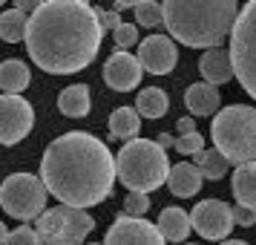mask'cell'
Masks as SVG:
<instances>
[{
    "label": "cell",
    "mask_w": 256,
    "mask_h": 245,
    "mask_svg": "<svg viewBox=\"0 0 256 245\" xmlns=\"http://www.w3.org/2000/svg\"><path fill=\"white\" fill-rule=\"evenodd\" d=\"M230 67L242 90L256 101V0H248L230 29Z\"/></svg>",
    "instance_id": "6"
},
{
    "label": "cell",
    "mask_w": 256,
    "mask_h": 245,
    "mask_svg": "<svg viewBox=\"0 0 256 245\" xmlns=\"http://www.w3.org/2000/svg\"><path fill=\"white\" fill-rule=\"evenodd\" d=\"M3 245H40V242H38L35 228H29V225H20V228L9 231V236H6V242H3Z\"/></svg>",
    "instance_id": "29"
},
{
    "label": "cell",
    "mask_w": 256,
    "mask_h": 245,
    "mask_svg": "<svg viewBox=\"0 0 256 245\" xmlns=\"http://www.w3.org/2000/svg\"><path fill=\"white\" fill-rule=\"evenodd\" d=\"M222 245H248L244 239H222Z\"/></svg>",
    "instance_id": "36"
},
{
    "label": "cell",
    "mask_w": 256,
    "mask_h": 245,
    "mask_svg": "<svg viewBox=\"0 0 256 245\" xmlns=\"http://www.w3.org/2000/svg\"><path fill=\"white\" fill-rule=\"evenodd\" d=\"M84 245H98V242H84Z\"/></svg>",
    "instance_id": "39"
},
{
    "label": "cell",
    "mask_w": 256,
    "mask_h": 245,
    "mask_svg": "<svg viewBox=\"0 0 256 245\" xmlns=\"http://www.w3.org/2000/svg\"><path fill=\"white\" fill-rule=\"evenodd\" d=\"M147 210H150L147 193H132V190H130V196L124 199V213H127V216H144Z\"/></svg>",
    "instance_id": "28"
},
{
    "label": "cell",
    "mask_w": 256,
    "mask_h": 245,
    "mask_svg": "<svg viewBox=\"0 0 256 245\" xmlns=\"http://www.w3.org/2000/svg\"><path fill=\"white\" fill-rule=\"evenodd\" d=\"M92 228V216L86 210L70 208V205L49 208L35 219V233L40 245H84L86 233Z\"/></svg>",
    "instance_id": "7"
},
{
    "label": "cell",
    "mask_w": 256,
    "mask_h": 245,
    "mask_svg": "<svg viewBox=\"0 0 256 245\" xmlns=\"http://www.w3.org/2000/svg\"><path fill=\"white\" fill-rule=\"evenodd\" d=\"M58 110L70 118H81L90 113V87L86 84H75V87H66L60 90L58 95Z\"/></svg>",
    "instance_id": "20"
},
{
    "label": "cell",
    "mask_w": 256,
    "mask_h": 245,
    "mask_svg": "<svg viewBox=\"0 0 256 245\" xmlns=\"http://www.w3.org/2000/svg\"><path fill=\"white\" fill-rule=\"evenodd\" d=\"M156 144H158V147H170V144H176V139L173 136H167V133H162V136L156 139Z\"/></svg>",
    "instance_id": "34"
},
{
    "label": "cell",
    "mask_w": 256,
    "mask_h": 245,
    "mask_svg": "<svg viewBox=\"0 0 256 245\" xmlns=\"http://www.w3.org/2000/svg\"><path fill=\"white\" fill-rule=\"evenodd\" d=\"M196 167H198V173H202V179L216 182V179H222V176L228 173V159L216 147L213 150H202V153H196Z\"/></svg>",
    "instance_id": "24"
},
{
    "label": "cell",
    "mask_w": 256,
    "mask_h": 245,
    "mask_svg": "<svg viewBox=\"0 0 256 245\" xmlns=\"http://www.w3.org/2000/svg\"><path fill=\"white\" fill-rule=\"evenodd\" d=\"M6 236H9V231H6V225L0 222V242H6Z\"/></svg>",
    "instance_id": "37"
},
{
    "label": "cell",
    "mask_w": 256,
    "mask_h": 245,
    "mask_svg": "<svg viewBox=\"0 0 256 245\" xmlns=\"http://www.w3.org/2000/svg\"><path fill=\"white\" fill-rule=\"evenodd\" d=\"M190 225L196 228L204 239H224L233 228L230 208L222 199H204L190 210Z\"/></svg>",
    "instance_id": "11"
},
{
    "label": "cell",
    "mask_w": 256,
    "mask_h": 245,
    "mask_svg": "<svg viewBox=\"0 0 256 245\" xmlns=\"http://www.w3.org/2000/svg\"><path fill=\"white\" fill-rule=\"evenodd\" d=\"M167 107H170V98L164 90L158 87H147V90H141L138 93V101H136V113L144 118H162L167 113Z\"/></svg>",
    "instance_id": "22"
},
{
    "label": "cell",
    "mask_w": 256,
    "mask_h": 245,
    "mask_svg": "<svg viewBox=\"0 0 256 245\" xmlns=\"http://www.w3.org/2000/svg\"><path fill=\"white\" fill-rule=\"evenodd\" d=\"M184 245H193V242H184Z\"/></svg>",
    "instance_id": "40"
},
{
    "label": "cell",
    "mask_w": 256,
    "mask_h": 245,
    "mask_svg": "<svg viewBox=\"0 0 256 245\" xmlns=\"http://www.w3.org/2000/svg\"><path fill=\"white\" fill-rule=\"evenodd\" d=\"M78 3H84V6H90V0H78Z\"/></svg>",
    "instance_id": "38"
},
{
    "label": "cell",
    "mask_w": 256,
    "mask_h": 245,
    "mask_svg": "<svg viewBox=\"0 0 256 245\" xmlns=\"http://www.w3.org/2000/svg\"><path fill=\"white\" fill-rule=\"evenodd\" d=\"M0 205L3 210L20 222L38 219L46 208V187L40 176L32 173H12L0 185Z\"/></svg>",
    "instance_id": "8"
},
{
    "label": "cell",
    "mask_w": 256,
    "mask_h": 245,
    "mask_svg": "<svg viewBox=\"0 0 256 245\" xmlns=\"http://www.w3.org/2000/svg\"><path fill=\"white\" fill-rule=\"evenodd\" d=\"M141 72L144 70H141L136 55H130V52H112L104 64V81L116 93H130L132 87L141 84Z\"/></svg>",
    "instance_id": "13"
},
{
    "label": "cell",
    "mask_w": 256,
    "mask_h": 245,
    "mask_svg": "<svg viewBox=\"0 0 256 245\" xmlns=\"http://www.w3.org/2000/svg\"><path fill=\"white\" fill-rule=\"evenodd\" d=\"M101 35L104 29L95 6L78 0H44V6L29 15L26 49L44 72L70 75L92 64L101 49Z\"/></svg>",
    "instance_id": "1"
},
{
    "label": "cell",
    "mask_w": 256,
    "mask_h": 245,
    "mask_svg": "<svg viewBox=\"0 0 256 245\" xmlns=\"http://www.w3.org/2000/svg\"><path fill=\"white\" fill-rule=\"evenodd\" d=\"M26 84H29V67L20 58H6L0 64V90H6V95L24 93Z\"/></svg>",
    "instance_id": "19"
},
{
    "label": "cell",
    "mask_w": 256,
    "mask_h": 245,
    "mask_svg": "<svg viewBox=\"0 0 256 245\" xmlns=\"http://www.w3.org/2000/svg\"><path fill=\"white\" fill-rule=\"evenodd\" d=\"M112 38H116V44L124 49H130L132 44H138V26L136 24H121L118 29H112Z\"/></svg>",
    "instance_id": "27"
},
{
    "label": "cell",
    "mask_w": 256,
    "mask_h": 245,
    "mask_svg": "<svg viewBox=\"0 0 256 245\" xmlns=\"http://www.w3.org/2000/svg\"><path fill=\"white\" fill-rule=\"evenodd\" d=\"M230 216H233V225H242V228H254L256 225V213L250 208H242V205L230 208Z\"/></svg>",
    "instance_id": "30"
},
{
    "label": "cell",
    "mask_w": 256,
    "mask_h": 245,
    "mask_svg": "<svg viewBox=\"0 0 256 245\" xmlns=\"http://www.w3.org/2000/svg\"><path fill=\"white\" fill-rule=\"evenodd\" d=\"M136 18H138V26H158L164 21L162 3H156V0H141L138 6H136Z\"/></svg>",
    "instance_id": "25"
},
{
    "label": "cell",
    "mask_w": 256,
    "mask_h": 245,
    "mask_svg": "<svg viewBox=\"0 0 256 245\" xmlns=\"http://www.w3.org/2000/svg\"><path fill=\"white\" fill-rule=\"evenodd\" d=\"M101 245H164V236L144 216H127V213H121L110 225V231H106Z\"/></svg>",
    "instance_id": "10"
},
{
    "label": "cell",
    "mask_w": 256,
    "mask_h": 245,
    "mask_svg": "<svg viewBox=\"0 0 256 245\" xmlns=\"http://www.w3.org/2000/svg\"><path fill=\"white\" fill-rule=\"evenodd\" d=\"M116 3H118V9H136L141 0H116Z\"/></svg>",
    "instance_id": "35"
},
{
    "label": "cell",
    "mask_w": 256,
    "mask_h": 245,
    "mask_svg": "<svg viewBox=\"0 0 256 245\" xmlns=\"http://www.w3.org/2000/svg\"><path fill=\"white\" fill-rule=\"evenodd\" d=\"M138 133H141V116L132 107H118V110H112V116H110V136L112 139L132 141V136H138Z\"/></svg>",
    "instance_id": "21"
},
{
    "label": "cell",
    "mask_w": 256,
    "mask_h": 245,
    "mask_svg": "<svg viewBox=\"0 0 256 245\" xmlns=\"http://www.w3.org/2000/svg\"><path fill=\"white\" fill-rule=\"evenodd\" d=\"M173 147L182 153V156H196V153L204 150V139H202V133H187V136H178V139H176Z\"/></svg>",
    "instance_id": "26"
},
{
    "label": "cell",
    "mask_w": 256,
    "mask_h": 245,
    "mask_svg": "<svg viewBox=\"0 0 256 245\" xmlns=\"http://www.w3.org/2000/svg\"><path fill=\"white\" fill-rule=\"evenodd\" d=\"M95 15H98V24H101V29H118V26H121L118 12H110V9H95Z\"/></svg>",
    "instance_id": "31"
},
{
    "label": "cell",
    "mask_w": 256,
    "mask_h": 245,
    "mask_svg": "<svg viewBox=\"0 0 256 245\" xmlns=\"http://www.w3.org/2000/svg\"><path fill=\"white\" fill-rule=\"evenodd\" d=\"M198 72H202V78L204 84H228L233 75V67H230V55L224 52V49H208L202 61H198Z\"/></svg>",
    "instance_id": "15"
},
{
    "label": "cell",
    "mask_w": 256,
    "mask_h": 245,
    "mask_svg": "<svg viewBox=\"0 0 256 245\" xmlns=\"http://www.w3.org/2000/svg\"><path fill=\"white\" fill-rule=\"evenodd\" d=\"M0 3H3V0H0Z\"/></svg>",
    "instance_id": "41"
},
{
    "label": "cell",
    "mask_w": 256,
    "mask_h": 245,
    "mask_svg": "<svg viewBox=\"0 0 256 245\" xmlns=\"http://www.w3.org/2000/svg\"><path fill=\"white\" fill-rule=\"evenodd\" d=\"M35 124V110L20 95H0V144H18Z\"/></svg>",
    "instance_id": "9"
},
{
    "label": "cell",
    "mask_w": 256,
    "mask_h": 245,
    "mask_svg": "<svg viewBox=\"0 0 256 245\" xmlns=\"http://www.w3.org/2000/svg\"><path fill=\"white\" fill-rule=\"evenodd\" d=\"M44 6V0H14V9H20L24 15H32Z\"/></svg>",
    "instance_id": "32"
},
{
    "label": "cell",
    "mask_w": 256,
    "mask_h": 245,
    "mask_svg": "<svg viewBox=\"0 0 256 245\" xmlns=\"http://www.w3.org/2000/svg\"><path fill=\"white\" fill-rule=\"evenodd\" d=\"M216 150L228 159V164L256 162V110L248 104H230L213 118L210 127Z\"/></svg>",
    "instance_id": "5"
},
{
    "label": "cell",
    "mask_w": 256,
    "mask_h": 245,
    "mask_svg": "<svg viewBox=\"0 0 256 245\" xmlns=\"http://www.w3.org/2000/svg\"><path fill=\"white\" fill-rule=\"evenodd\" d=\"M167 187L173 196H196L198 187H202V173H198L196 164H170V173H167Z\"/></svg>",
    "instance_id": "16"
},
{
    "label": "cell",
    "mask_w": 256,
    "mask_h": 245,
    "mask_svg": "<svg viewBox=\"0 0 256 245\" xmlns=\"http://www.w3.org/2000/svg\"><path fill=\"white\" fill-rule=\"evenodd\" d=\"M26 26H29V15H24L20 9H9L0 15V38L9 44L26 41Z\"/></svg>",
    "instance_id": "23"
},
{
    "label": "cell",
    "mask_w": 256,
    "mask_h": 245,
    "mask_svg": "<svg viewBox=\"0 0 256 245\" xmlns=\"http://www.w3.org/2000/svg\"><path fill=\"white\" fill-rule=\"evenodd\" d=\"M156 228L158 233L164 236V242H187V233L193 231V225H190V213H184L182 208H164L158 213V222H156Z\"/></svg>",
    "instance_id": "14"
},
{
    "label": "cell",
    "mask_w": 256,
    "mask_h": 245,
    "mask_svg": "<svg viewBox=\"0 0 256 245\" xmlns=\"http://www.w3.org/2000/svg\"><path fill=\"white\" fill-rule=\"evenodd\" d=\"M164 26L184 47L216 49L236 21V0H164Z\"/></svg>",
    "instance_id": "3"
},
{
    "label": "cell",
    "mask_w": 256,
    "mask_h": 245,
    "mask_svg": "<svg viewBox=\"0 0 256 245\" xmlns=\"http://www.w3.org/2000/svg\"><path fill=\"white\" fill-rule=\"evenodd\" d=\"M184 101H187V110L193 113V116H210V113H216L222 104V95L219 90L213 87V84H190L184 93Z\"/></svg>",
    "instance_id": "17"
},
{
    "label": "cell",
    "mask_w": 256,
    "mask_h": 245,
    "mask_svg": "<svg viewBox=\"0 0 256 245\" xmlns=\"http://www.w3.org/2000/svg\"><path fill=\"white\" fill-rule=\"evenodd\" d=\"M176 61H178V52H176L173 38L150 35L138 44V64H141V70L150 72V75H167V72H173Z\"/></svg>",
    "instance_id": "12"
},
{
    "label": "cell",
    "mask_w": 256,
    "mask_h": 245,
    "mask_svg": "<svg viewBox=\"0 0 256 245\" xmlns=\"http://www.w3.org/2000/svg\"><path fill=\"white\" fill-rule=\"evenodd\" d=\"M176 130H178L182 136H187V133H196V124H193V118H178Z\"/></svg>",
    "instance_id": "33"
},
{
    "label": "cell",
    "mask_w": 256,
    "mask_h": 245,
    "mask_svg": "<svg viewBox=\"0 0 256 245\" xmlns=\"http://www.w3.org/2000/svg\"><path fill=\"white\" fill-rule=\"evenodd\" d=\"M233 196L242 208H250L256 213V162L239 164L233 173Z\"/></svg>",
    "instance_id": "18"
},
{
    "label": "cell",
    "mask_w": 256,
    "mask_h": 245,
    "mask_svg": "<svg viewBox=\"0 0 256 245\" xmlns=\"http://www.w3.org/2000/svg\"><path fill=\"white\" fill-rule=\"evenodd\" d=\"M40 182L46 193L70 208H92L104 202L116 182V159L101 139L84 130L58 136L40 159Z\"/></svg>",
    "instance_id": "2"
},
{
    "label": "cell",
    "mask_w": 256,
    "mask_h": 245,
    "mask_svg": "<svg viewBox=\"0 0 256 245\" xmlns=\"http://www.w3.org/2000/svg\"><path fill=\"white\" fill-rule=\"evenodd\" d=\"M167 173H170L167 153L156 141L132 139L118 150L116 176L132 193H150L156 187H162V182H167Z\"/></svg>",
    "instance_id": "4"
}]
</instances>
